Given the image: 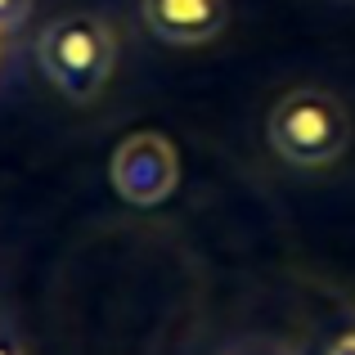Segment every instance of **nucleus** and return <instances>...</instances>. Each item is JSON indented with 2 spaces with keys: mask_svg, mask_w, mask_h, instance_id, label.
<instances>
[{
  "mask_svg": "<svg viewBox=\"0 0 355 355\" xmlns=\"http://www.w3.org/2000/svg\"><path fill=\"white\" fill-rule=\"evenodd\" d=\"M36 68L68 104H95L117 72V32L108 18L72 9L41 27Z\"/></svg>",
  "mask_w": 355,
  "mask_h": 355,
  "instance_id": "nucleus-1",
  "label": "nucleus"
},
{
  "mask_svg": "<svg viewBox=\"0 0 355 355\" xmlns=\"http://www.w3.org/2000/svg\"><path fill=\"white\" fill-rule=\"evenodd\" d=\"M266 139L288 166L324 171L351 148V113L333 90L297 86L275 99L266 117Z\"/></svg>",
  "mask_w": 355,
  "mask_h": 355,
  "instance_id": "nucleus-2",
  "label": "nucleus"
},
{
  "mask_svg": "<svg viewBox=\"0 0 355 355\" xmlns=\"http://www.w3.org/2000/svg\"><path fill=\"white\" fill-rule=\"evenodd\" d=\"M113 189L130 207H157L175 193L180 184V153L162 130H130L126 139L113 148Z\"/></svg>",
  "mask_w": 355,
  "mask_h": 355,
  "instance_id": "nucleus-3",
  "label": "nucleus"
},
{
  "mask_svg": "<svg viewBox=\"0 0 355 355\" xmlns=\"http://www.w3.org/2000/svg\"><path fill=\"white\" fill-rule=\"evenodd\" d=\"M139 18L162 45H207L225 32V0H139Z\"/></svg>",
  "mask_w": 355,
  "mask_h": 355,
  "instance_id": "nucleus-4",
  "label": "nucleus"
},
{
  "mask_svg": "<svg viewBox=\"0 0 355 355\" xmlns=\"http://www.w3.org/2000/svg\"><path fill=\"white\" fill-rule=\"evenodd\" d=\"M32 18V0H0V36L18 32Z\"/></svg>",
  "mask_w": 355,
  "mask_h": 355,
  "instance_id": "nucleus-5",
  "label": "nucleus"
},
{
  "mask_svg": "<svg viewBox=\"0 0 355 355\" xmlns=\"http://www.w3.org/2000/svg\"><path fill=\"white\" fill-rule=\"evenodd\" d=\"M320 355H355V320L351 324H342L338 333H333L329 342H324V351Z\"/></svg>",
  "mask_w": 355,
  "mask_h": 355,
  "instance_id": "nucleus-6",
  "label": "nucleus"
},
{
  "mask_svg": "<svg viewBox=\"0 0 355 355\" xmlns=\"http://www.w3.org/2000/svg\"><path fill=\"white\" fill-rule=\"evenodd\" d=\"M0 355H27V351H23V342H18L9 329H0Z\"/></svg>",
  "mask_w": 355,
  "mask_h": 355,
  "instance_id": "nucleus-7",
  "label": "nucleus"
}]
</instances>
